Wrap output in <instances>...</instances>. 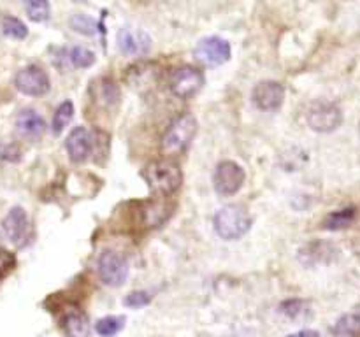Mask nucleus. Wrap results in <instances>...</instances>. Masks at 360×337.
Returning <instances> with one entry per match:
<instances>
[{"instance_id": "f257e3e1", "label": "nucleus", "mask_w": 360, "mask_h": 337, "mask_svg": "<svg viewBox=\"0 0 360 337\" xmlns=\"http://www.w3.org/2000/svg\"><path fill=\"white\" fill-rule=\"evenodd\" d=\"M143 178L146 179L150 188L162 197L174 194L183 181L181 169L169 160H156V162L146 165Z\"/></svg>"}, {"instance_id": "f03ea898", "label": "nucleus", "mask_w": 360, "mask_h": 337, "mask_svg": "<svg viewBox=\"0 0 360 337\" xmlns=\"http://www.w3.org/2000/svg\"><path fill=\"white\" fill-rule=\"evenodd\" d=\"M213 225H215L216 234L220 235L222 239L235 241V239H241L250 230L251 218L243 206L228 204L218 209V212L215 215V220H213Z\"/></svg>"}, {"instance_id": "7ed1b4c3", "label": "nucleus", "mask_w": 360, "mask_h": 337, "mask_svg": "<svg viewBox=\"0 0 360 337\" xmlns=\"http://www.w3.org/2000/svg\"><path fill=\"white\" fill-rule=\"evenodd\" d=\"M197 132V120L192 114H183L176 118L167 129L162 139V149L165 155H178L188 148V144Z\"/></svg>"}, {"instance_id": "20e7f679", "label": "nucleus", "mask_w": 360, "mask_h": 337, "mask_svg": "<svg viewBox=\"0 0 360 337\" xmlns=\"http://www.w3.org/2000/svg\"><path fill=\"white\" fill-rule=\"evenodd\" d=\"M244 174L243 167L239 163L225 160V162L218 163L215 176H213V185H215L216 194L224 195V197H231V195L237 194L241 186L244 185Z\"/></svg>"}, {"instance_id": "39448f33", "label": "nucleus", "mask_w": 360, "mask_h": 337, "mask_svg": "<svg viewBox=\"0 0 360 337\" xmlns=\"http://www.w3.org/2000/svg\"><path fill=\"white\" fill-rule=\"evenodd\" d=\"M343 123V113L334 102H316L307 113V125L320 134L334 132Z\"/></svg>"}, {"instance_id": "423d86ee", "label": "nucleus", "mask_w": 360, "mask_h": 337, "mask_svg": "<svg viewBox=\"0 0 360 337\" xmlns=\"http://www.w3.org/2000/svg\"><path fill=\"white\" fill-rule=\"evenodd\" d=\"M169 86L176 97L190 99V97L197 95L201 88L204 86V74L192 65H183L171 74Z\"/></svg>"}, {"instance_id": "0eeeda50", "label": "nucleus", "mask_w": 360, "mask_h": 337, "mask_svg": "<svg viewBox=\"0 0 360 337\" xmlns=\"http://www.w3.org/2000/svg\"><path fill=\"white\" fill-rule=\"evenodd\" d=\"M97 269H99L100 280L107 286H120L129 277V262L116 251H104L99 257Z\"/></svg>"}, {"instance_id": "6e6552de", "label": "nucleus", "mask_w": 360, "mask_h": 337, "mask_svg": "<svg viewBox=\"0 0 360 337\" xmlns=\"http://www.w3.org/2000/svg\"><path fill=\"white\" fill-rule=\"evenodd\" d=\"M231 44L222 37H206L197 42L194 57L199 64L208 67H218L231 60Z\"/></svg>"}, {"instance_id": "1a4fd4ad", "label": "nucleus", "mask_w": 360, "mask_h": 337, "mask_svg": "<svg viewBox=\"0 0 360 337\" xmlns=\"http://www.w3.org/2000/svg\"><path fill=\"white\" fill-rule=\"evenodd\" d=\"M15 86L23 95L30 97H41L50 91V78L46 71L39 65H28V67L18 71L15 76Z\"/></svg>"}, {"instance_id": "9d476101", "label": "nucleus", "mask_w": 360, "mask_h": 337, "mask_svg": "<svg viewBox=\"0 0 360 337\" xmlns=\"http://www.w3.org/2000/svg\"><path fill=\"white\" fill-rule=\"evenodd\" d=\"M28 230H30V225H28V216L25 209L12 208L2 221V235L6 241L15 246H23L27 243Z\"/></svg>"}, {"instance_id": "9b49d317", "label": "nucleus", "mask_w": 360, "mask_h": 337, "mask_svg": "<svg viewBox=\"0 0 360 337\" xmlns=\"http://www.w3.org/2000/svg\"><path fill=\"white\" fill-rule=\"evenodd\" d=\"M116 44L120 53L129 55V57H144L152 50V39L146 32L132 30L125 27L120 28L116 34Z\"/></svg>"}, {"instance_id": "f8f14e48", "label": "nucleus", "mask_w": 360, "mask_h": 337, "mask_svg": "<svg viewBox=\"0 0 360 337\" xmlns=\"http://www.w3.org/2000/svg\"><path fill=\"white\" fill-rule=\"evenodd\" d=\"M285 100V88L278 81H260L251 91V102L260 111L280 109Z\"/></svg>"}, {"instance_id": "ddd939ff", "label": "nucleus", "mask_w": 360, "mask_h": 337, "mask_svg": "<svg viewBox=\"0 0 360 337\" xmlns=\"http://www.w3.org/2000/svg\"><path fill=\"white\" fill-rule=\"evenodd\" d=\"M91 136L84 127H76L72 129L71 134L67 136L65 140V148H67L69 158L74 163H81L88 158V155L91 153Z\"/></svg>"}, {"instance_id": "4468645a", "label": "nucleus", "mask_w": 360, "mask_h": 337, "mask_svg": "<svg viewBox=\"0 0 360 337\" xmlns=\"http://www.w3.org/2000/svg\"><path fill=\"white\" fill-rule=\"evenodd\" d=\"M16 130L23 139L39 140L46 132V123L35 111L23 109L16 116Z\"/></svg>"}, {"instance_id": "2eb2a0df", "label": "nucleus", "mask_w": 360, "mask_h": 337, "mask_svg": "<svg viewBox=\"0 0 360 337\" xmlns=\"http://www.w3.org/2000/svg\"><path fill=\"white\" fill-rule=\"evenodd\" d=\"M338 250L330 243H311L300 250V262L304 266H318V264H329L336 257Z\"/></svg>"}, {"instance_id": "dca6fc26", "label": "nucleus", "mask_w": 360, "mask_h": 337, "mask_svg": "<svg viewBox=\"0 0 360 337\" xmlns=\"http://www.w3.org/2000/svg\"><path fill=\"white\" fill-rule=\"evenodd\" d=\"M174 206L169 204L167 201H153L144 206L143 209V221L146 227H160L163 221L169 220L172 215Z\"/></svg>"}, {"instance_id": "f3484780", "label": "nucleus", "mask_w": 360, "mask_h": 337, "mask_svg": "<svg viewBox=\"0 0 360 337\" xmlns=\"http://www.w3.org/2000/svg\"><path fill=\"white\" fill-rule=\"evenodd\" d=\"M64 329L67 337H88L90 336V323L81 311L71 309L64 318Z\"/></svg>"}, {"instance_id": "a211bd4d", "label": "nucleus", "mask_w": 360, "mask_h": 337, "mask_svg": "<svg viewBox=\"0 0 360 337\" xmlns=\"http://www.w3.org/2000/svg\"><path fill=\"white\" fill-rule=\"evenodd\" d=\"M334 337H360V313H346L334 323Z\"/></svg>"}, {"instance_id": "6ab92c4d", "label": "nucleus", "mask_w": 360, "mask_h": 337, "mask_svg": "<svg viewBox=\"0 0 360 337\" xmlns=\"http://www.w3.org/2000/svg\"><path fill=\"white\" fill-rule=\"evenodd\" d=\"M355 208H345L339 209V211H334L323 220V228H327V230H343V228H348L355 221Z\"/></svg>"}, {"instance_id": "aec40b11", "label": "nucleus", "mask_w": 360, "mask_h": 337, "mask_svg": "<svg viewBox=\"0 0 360 337\" xmlns=\"http://www.w3.org/2000/svg\"><path fill=\"white\" fill-rule=\"evenodd\" d=\"M95 84V97H97V100L102 104H106V106H113V104L118 102V99H120V90H118V86L114 84L113 80H107V78H104V80L97 81Z\"/></svg>"}, {"instance_id": "412c9836", "label": "nucleus", "mask_w": 360, "mask_h": 337, "mask_svg": "<svg viewBox=\"0 0 360 337\" xmlns=\"http://www.w3.org/2000/svg\"><path fill=\"white\" fill-rule=\"evenodd\" d=\"M72 116H74V104L71 100H65L62 102L60 106L57 107L53 114V122H51V129H53V134H62L64 132L65 127L71 123Z\"/></svg>"}, {"instance_id": "4be33fe9", "label": "nucleus", "mask_w": 360, "mask_h": 337, "mask_svg": "<svg viewBox=\"0 0 360 337\" xmlns=\"http://www.w3.org/2000/svg\"><path fill=\"white\" fill-rule=\"evenodd\" d=\"M123 327H125V318L123 316H106V318H100L99 322L95 323V332L102 337H113Z\"/></svg>"}, {"instance_id": "5701e85b", "label": "nucleus", "mask_w": 360, "mask_h": 337, "mask_svg": "<svg viewBox=\"0 0 360 337\" xmlns=\"http://www.w3.org/2000/svg\"><path fill=\"white\" fill-rule=\"evenodd\" d=\"M25 9L32 21L42 23L50 18V2L48 0H25Z\"/></svg>"}, {"instance_id": "b1692460", "label": "nucleus", "mask_w": 360, "mask_h": 337, "mask_svg": "<svg viewBox=\"0 0 360 337\" xmlns=\"http://www.w3.org/2000/svg\"><path fill=\"white\" fill-rule=\"evenodd\" d=\"M2 32L8 37L18 39V41H21V39H25L28 35V28L25 27V23L19 21L18 18H12V16L4 18V21H2Z\"/></svg>"}, {"instance_id": "393cba45", "label": "nucleus", "mask_w": 360, "mask_h": 337, "mask_svg": "<svg viewBox=\"0 0 360 337\" xmlns=\"http://www.w3.org/2000/svg\"><path fill=\"white\" fill-rule=\"evenodd\" d=\"M69 60L72 62L74 67L88 69L95 64V55L90 50H87V48H83V46H76L69 53Z\"/></svg>"}, {"instance_id": "a878e982", "label": "nucleus", "mask_w": 360, "mask_h": 337, "mask_svg": "<svg viewBox=\"0 0 360 337\" xmlns=\"http://www.w3.org/2000/svg\"><path fill=\"white\" fill-rule=\"evenodd\" d=\"M71 27L74 28L76 32H80V34H84V35H93L95 32H97V23H95V19H91L90 16H87V15L72 16Z\"/></svg>"}, {"instance_id": "bb28decb", "label": "nucleus", "mask_w": 360, "mask_h": 337, "mask_svg": "<svg viewBox=\"0 0 360 337\" xmlns=\"http://www.w3.org/2000/svg\"><path fill=\"white\" fill-rule=\"evenodd\" d=\"M280 311L283 313L285 316H287V318L297 320L299 316L304 315V302L303 300H297V299L287 300V302L281 304Z\"/></svg>"}, {"instance_id": "cd10ccee", "label": "nucleus", "mask_w": 360, "mask_h": 337, "mask_svg": "<svg viewBox=\"0 0 360 337\" xmlns=\"http://www.w3.org/2000/svg\"><path fill=\"white\" fill-rule=\"evenodd\" d=\"M150 302H152V295H150L148 292H143V290L129 293V295L125 297V300H123V304H125L127 307H144L148 306Z\"/></svg>"}, {"instance_id": "c85d7f7f", "label": "nucleus", "mask_w": 360, "mask_h": 337, "mask_svg": "<svg viewBox=\"0 0 360 337\" xmlns=\"http://www.w3.org/2000/svg\"><path fill=\"white\" fill-rule=\"evenodd\" d=\"M15 264H16L15 255L9 253V251L6 250H0V280H2V277H4L12 267H15Z\"/></svg>"}, {"instance_id": "c756f323", "label": "nucleus", "mask_w": 360, "mask_h": 337, "mask_svg": "<svg viewBox=\"0 0 360 337\" xmlns=\"http://www.w3.org/2000/svg\"><path fill=\"white\" fill-rule=\"evenodd\" d=\"M288 337H320L318 332H315V330H303V332L299 334H292V336Z\"/></svg>"}]
</instances>
